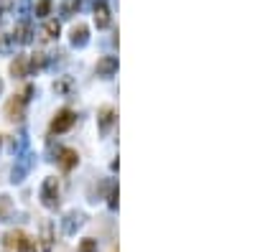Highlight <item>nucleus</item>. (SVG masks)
I'll return each mask as SVG.
<instances>
[{
    "instance_id": "20",
    "label": "nucleus",
    "mask_w": 255,
    "mask_h": 252,
    "mask_svg": "<svg viewBox=\"0 0 255 252\" xmlns=\"http://www.w3.org/2000/svg\"><path fill=\"white\" fill-rule=\"evenodd\" d=\"M0 92H3V82H0Z\"/></svg>"
},
{
    "instance_id": "18",
    "label": "nucleus",
    "mask_w": 255,
    "mask_h": 252,
    "mask_svg": "<svg viewBox=\"0 0 255 252\" xmlns=\"http://www.w3.org/2000/svg\"><path fill=\"white\" fill-rule=\"evenodd\" d=\"M77 8H79V0H67V3H64V13H67V16H69V13H74Z\"/></svg>"
},
{
    "instance_id": "16",
    "label": "nucleus",
    "mask_w": 255,
    "mask_h": 252,
    "mask_svg": "<svg viewBox=\"0 0 255 252\" xmlns=\"http://www.w3.org/2000/svg\"><path fill=\"white\" fill-rule=\"evenodd\" d=\"M10 214V199L8 196H0V219H5Z\"/></svg>"
},
{
    "instance_id": "19",
    "label": "nucleus",
    "mask_w": 255,
    "mask_h": 252,
    "mask_svg": "<svg viewBox=\"0 0 255 252\" xmlns=\"http://www.w3.org/2000/svg\"><path fill=\"white\" fill-rule=\"evenodd\" d=\"M31 66H43V54H34V59H31Z\"/></svg>"
},
{
    "instance_id": "13",
    "label": "nucleus",
    "mask_w": 255,
    "mask_h": 252,
    "mask_svg": "<svg viewBox=\"0 0 255 252\" xmlns=\"http://www.w3.org/2000/svg\"><path fill=\"white\" fill-rule=\"evenodd\" d=\"M16 36H18V41H21V43L31 41V26H28V23H18V28H16ZM16 36H13V38H16Z\"/></svg>"
},
{
    "instance_id": "17",
    "label": "nucleus",
    "mask_w": 255,
    "mask_h": 252,
    "mask_svg": "<svg viewBox=\"0 0 255 252\" xmlns=\"http://www.w3.org/2000/svg\"><path fill=\"white\" fill-rule=\"evenodd\" d=\"M49 8H51V0H38L36 16H49Z\"/></svg>"
},
{
    "instance_id": "4",
    "label": "nucleus",
    "mask_w": 255,
    "mask_h": 252,
    "mask_svg": "<svg viewBox=\"0 0 255 252\" xmlns=\"http://www.w3.org/2000/svg\"><path fill=\"white\" fill-rule=\"evenodd\" d=\"M74 125V112L72 110H62L54 120H51V132H64Z\"/></svg>"
},
{
    "instance_id": "11",
    "label": "nucleus",
    "mask_w": 255,
    "mask_h": 252,
    "mask_svg": "<svg viewBox=\"0 0 255 252\" xmlns=\"http://www.w3.org/2000/svg\"><path fill=\"white\" fill-rule=\"evenodd\" d=\"M51 224H43V232H41V252H51Z\"/></svg>"
},
{
    "instance_id": "14",
    "label": "nucleus",
    "mask_w": 255,
    "mask_h": 252,
    "mask_svg": "<svg viewBox=\"0 0 255 252\" xmlns=\"http://www.w3.org/2000/svg\"><path fill=\"white\" fill-rule=\"evenodd\" d=\"M77 252H97V240H92V237H87V240L79 242Z\"/></svg>"
},
{
    "instance_id": "7",
    "label": "nucleus",
    "mask_w": 255,
    "mask_h": 252,
    "mask_svg": "<svg viewBox=\"0 0 255 252\" xmlns=\"http://www.w3.org/2000/svg\"><path fill=\"white\" fill-rule=\"evenodd\" d=\"M26 71H28V56H16V62L10 64V74L16 79L26 77Z\"/></svg>"
},
{
    "instance_id": "2",
    "label": "nucleus",
    "mask_w": 255,
    "mask_h": 252,
    "mask_svg": "<svg viewBox=\"0 0 255 252\" xmlns=\"http://www.w3.org/2000/svg\"><path fill=\"white\" fill-rule=\"evenodd\" d=\"M5 247L8 250H18V252H31L34 245H31V237L21 229H13L5 234Z\"/></svg>"
},
{
    "instance_id": "10",
    "label": "nucleus",
    "mask_w": 255,
    "mask_h": 252,
    "mask_svg": "<svg viewBox=\"0 0 255 252\" xmlns=\"http://www.w3.org/2000/svg\"><path fill=\"white\" fill-rule=\"evenodd\" d=\"M95 21H97L100 28L110 26V10H108V5H105V3H100V5L95 8Z\"/></svg>"
},
{
    "instance_id": "9",
    "label": "nucleus",
    "mask_w": 255,
    "mask_h": 252,
    "mask_svg": "<svg viewBox=\"0 0 255 252\" xmlns=\"http://www.w3.org/2000/svg\"><path fill=\"white\" fill-rule=\"evenodd\" d=\"M87 26L84 23H79V26H74L72 28V43L74 46H82V43H87Z\"/></svg>"
},
{
    "instance_id": "8",
    "label": "nucleus",
    "mask_w": 255,
    "mask_h": 252,
    "mask_svg": "<svg viewBox=\"0 0 255 252\" xmlns=\"http://www.w3.org/2000/svg\"><path fill=\"white\" fill-rule=\"evenodd\" d=\"M84 221V214L82 212H72V214H67V221H64V232L67 234H72L74 229H77L79 224Z\"/></svg>"
},
{
    "instance_id": "3",
    "label": "nucleus",
    "mask_w": 255,
    "mask_h": 252,
    "mask_svg": "<svg viewBox=\"0 0 255 252\" xmlns=\"http://www.w3.org/2000/svg\"><path fill=\"white\" fill-rule=\"evenodd\" d=\"M41 199H43V206H49V209H56V206H59V181L56 179H46V181H43Z\"/></svg>"
},
{
    "instance_id": "5",
    "label": "nucleus",
    "mask_w": 255,
    "mask_h": 252,
    "mask_svg": "<svg viewBox=\"0 0 255 252\" xmlns=\"http://www.w3.org/2000/svg\"><path fill=\"white\" fill-rule=\"evenodd\" d=\"M77 163H79V156H77V151H74V148H64V151L59 153V166H62L64 171H72Z\"/></svg>"
},
{
    "instance_id": "12",
    "label": "nucleus",
    "mask_w": 255,
    "mask_h": 252,
    "mask_svg": "<svg viewBox=\"0 0 255 252\" xmlns=\"http://www.w3.org/2000/svg\"><path fill=\"white\" fill-rule=\"evenodd\" d=\"M59 31H62V26L56 21H46V26H43V38H56Z\"/></svg>"
},
{
    "instance_id": "15",
    "label": "nucleus",
    "mask_w": 255,
    "mask_h": 252,
    "mask_svg": "<svg viewBox=\"0 0 255 252\" xmlns=\"http://www.w3.org/2000/svg\"><path fill=\"white\" fill-rule=\"evenodd\" d=\"M110 123H112V110H108V107H105V110H102V117H100V125H102V130H108V127H110Z\"/></svg>"
},
{
    "instance_id": "6",
    "label": "nucleus",
    "mask_w": 255,
    "mask_h": 252,
    "mask_svg": "<svg viewBox=\"0 0 255 252\" xmlns=\"http://www.w3.org/2000/svg\"><path fill=\"white\" fill-rule=\"evenodd\" d=\"M115 69H117V59L115 56H102L97 62V74L100 77H110Z\"/></svg>"
},
{
    "instance_id": "1",
    "label": "nucleus",
    "mask_w": 255,
    "mask_h": 252,
    "mask_svg": "<svg viewBox=\"0 0 255 252\" xmlns=\"http://www.w3.org/2000/svg\"><path fill=\"white\" fill-rule=\"evenodd\" d=\"M28 94H31V87H26V92H23V94H16V97H10V99L5 102L3 112H5L8 120H21V117H23V110H26Z\"/></svg>"
}]
</instances>
